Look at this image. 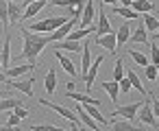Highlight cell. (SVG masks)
<instances>
[{
	"mask_svg": "<svg viewBox=\"0 0 159 131\" xmlns=\"http://www.w3.org/2000/svg\"><path fill=\"white\" fill-rule=\"evenodd\" d=\"M22 40H24V50L16 59H26L31 66L37 68V57H39V53L48 44H52V37L50 35H42V33H33L29 29H22Z\"/></svg>",
	"mask_w": 159,
	"mask_h": 131,
	"instance_id": "6da1fadb",
	"label": "cell"
},
{
	"mask_svg": "<svg viewBox=\"0 0 159 131\" xmlns=\"http://www.w3.org/2000/svg\"><path fill=\"white\" fill-rule=\"evenodd\" d=\"M152 96L148 94L146 96V101L139 105V124H148V127H155L157 129V118H155V114H152Z\"/></svg>",
	"mask_w": 159,
	"mask_h": 131,
	"instance_id": "7a4b0ae2",
	"label": "cell"
},
{
	"mask_svg": "<svg viewBox=\"0 0 159 131\" xmlns=\"http://www.w3.org/2000/svg\"><path fill=\"white\" fill-rule=\"evenodd\" d=\"M144 101H135V103H131V105H124V107H118V109H113L109 116L111 118H118V116H122V118H126V120H137V109H139V105H142Z\"/></svg>",
	"mask_w": 159,
	"mask_h": 131,
	"instance_id": "3957f363",
	"label": "cell"
},
{
	"mask_svg": "<svg viewBox=\"0 0 159 131\" xmlns=\"http://www.w3.org/2000/svg\"><path fill=\"white\" fill-rule=\"evenodd\" d=\"M96 18H98V22H96V37L107 35V33H113L111 31V24H109V18L105 16V5L96 7Z\"/></svg>",
	"mask_w": 159,
	"mask_h": 131,
	"instance_id": "277c9868",
	"label": "cell"
},
{
	"mask_svg": "<svg viewBox=\"0 0 159 131\" xmlns=\"http://www.w3.org/2000/svg\"><path fill=\"white\" fill-rule=\"evenodd\" d=\"M105 61V55H98L94 61H92V66H89V70H87V74H85V79H83V83H85V87H87V94L92 92V87H94V79H96V74H98V68H100V63Z\"/></svg>",
	"mask_w": 159,
	"mask_h": 131,
	"instance_id": "5b68a950",
	"label": "cell"
},
{
	"mask_svg": "<svg viewBox=\"0 0 159 131\" xmlns=\"http://www.w3.org/2000/svg\"><path fill=\"white\" fill-rule=\"evenodd\" d=\"M7 83H9L11 90H18V92L26 94L29 98H33V83H35V77H33V74H31L29 79H24V81H13V79H9Z\"/></svg>",
	"mask_w": 159,
	"mask_h": 131,
	"instance_id": "8992f818",
	"label": "cell"
},
{
	"mask_svg": "<svg viewBox=\"0 0 159 131\" xmlns=\"http://www.w3.org/2000/svg\"><path fill=\"white\" fill-rule=\"evenodd\" d=\"M94 18H96V5H94V0H87L83 7V13H81V20H79V29H87Z\"/></svg>",
	"mask_w": 159,
	"mask_h": 131,
	"instance_id": "52a82bcc",
	"label": "cell"
},
{
	"mask_svg": "<svg viewBox=\"0 0 159 131\" xmlns=\"http://www.w3.org/2000/svg\"><path fill=\"white\" fill-rule=\"evenodd\" d=\"M39 105H44V107H50L52 111H57L61 118H66V120H76V114L70 109V107H63V105H55V103H50V101H46V98H39Z\"/></svg>",
	"mask_w": 159,
	"mask_h": 131,
	"instance_id": "ba28073f",
	"label": "cell"
},
{
	"mask_svg": "<svg viewBox=\"0 0 159 131\" xmlns=\"http://www.w3.org/2000/svg\"><path fill=\"white\" fill-rule=\"evenodd\" d=\"M74 114H76V116L85 122V124H87V129H89V131H105V129H102V127H100V124H98V122H96V120H94V118H92V116L83 109V105H81V103L74 107Z\"/></svg>",
	"mask_w": 159,
	"mask_h": 131,
	"instance_id": "9c48e42d",
	"label": "cell"
},
{
	"mask_svg": "<svg viewBox=\"0 0 159 131\" xmlns=\"http://www.w3.org/2000/svg\"><path fill=\"white\" fill-rule=\"evenodd\" d=\"M11 35L7 33V37H5V44H2V48H0V61H2V70H7V68H11Z\"/></svg>",
	"mask_w": 159,
	"mask_h": 131,
	"instance_id": "30bf717a",
	"label": "cell"
},
{
	"mask_svg": "<svg viewBox=\"0 0 159 131\" xmlns=\"http://www.w3.org/2000/svg\"><path fill=\"white\" fill-rule=\"evenodd\" d=\"M98 46H102V48H107L111 55H116V50H118V44H116V33H107V35H100V37H96L94 40Z\"/></svg>",
	"mask_w": 159,
	"mask_h": 131,
	"instance_id": "8fae6325",
	"label": "cell"
},
{
	"mask_svg": "<svg viewBox=\"0 0 159 131\" xmlns=\"http://www.w3.org/2000/svg\"><path fill=\"white\" fill-rule=\"evenodd\" d=\"M129 42H133V44H150V40H148V31H146V26H144V22H142V16H139V29L131 33Z\"/></svg>",
	"mask_w": 159,
	"mask_h": 131,
	"instance_id": "7c38bea8",
	"label": "cell"
},
{
	"mask_svg": "<svg viewBox=\"0 0 159 131\" xmlns=\"http://www.w3.org/2000/svg\"><path fill=\"white\" fill-rule=\"evenodd\" d=\"M48 2H46V0H35V2H31L26 9H24V13H22V20H33L44 7H46Z\"/></svg>",
	"mask_w": 159,
	"mask_h": 131,
	"instance_id": "4fadbf2b",
	"label": "cell"
},
{
	"mask_svg": "<svg viewBox=\"0 0 159 131\" xmlns=\"http://www.w3.org/2000/svg\"><path fill=\"white\" fill-rule=\"evenodd\" d=\"M131 9H133L135 13H152L157 7H155V2H150V0H133V2H131Z\"/></svg>",
	"mask_w": 159,
	"mask_h": 131,
	"instance_id": "5bb4252c",
	"label": "cell"
},
{
	"mask_svg": "<svg viewBox=\"0 0 159 131\" xmlns=\"http://www.w3.org/2000/svg\"><path fill=\"white\" fill-rule=\"evenodd\" d=\"M83 46H85V44H81V42H70V40H61V42H55V44H52L55 50L66 48V50H70V53H81Z\"/></svg>",
	"mask_w": 159,
	"mask_h": 131,
	"instance_id": "9a60e30c",
	"label": "cell"
},
{
	"mask_svg": "<svg viewBox=\"0 0 159 131\" xmlns=\"http://www.w3.org/2000/svg\"><path fill=\"white\" fill-rule=\"evenodd\" d=\"M55 57H57V61L61 63V68H63V70H66V72H68V74H70L72 79H79V74H76V68H74L72 59H68V57H66V55H61L59 50L55 53Z\"/></svg>",
	"mask_w": 159,
	"mask_h": 131,
	"instance_id": "2e32d148",
	"label": "cell"
},
{
	"mask_svg": "<svg viewBox=\"0 0 159 131\" xmlns=\"http://www.w3.org/2000/svg\"><path fill=\"white\" fill-rule=\"evenodd\" d=\"M35 70V66H31V63H26V66H11V68H7V79H18V77H22V74H26V72H33Z\"/></svg>",
	"mask_w": 159,
	"mask_h": 131,
	"instance_id": "e0dca14e",
	"label": "cell"
},
{
	"mask_svg": "<svg viewBox=\"0 0 159 131\" xmlns=\"http://www.w3.org/2000/svg\"><path fill=\"white\" fill-rule=\"evenodd\" d=\"M109 131H142V124H133L131 120H116Z\"/></svg>",
	"mask_w": 159,
	"mask_h": 131,
	"instance_id": "ac0fdd59",
	"label": "cell"
},
{
	"mask_svg": "<svg viewBox=\"0 0 159 131\" xmlns=\"http://www.w3.org/2000/svg\"><path fill=\"white\" fill-rule=\"evenodd\" d=\"M126 79L131 81V87H133V90H137L142 96H148V92H146V87L142 85V79L137 77V72H135V70H126Z\"/></svg>",
	"mask_w": 159,
	"mask_h": 131,
	"instance_id": "d6986e66",
	"label": "cell"
},
{
	"mask_svg": "<svg viewBox=\"0 0 159 131\" xmlns=\"http://www.w3.org/2000/svg\"><path fill=\"white\" fill-rule=\"evenodd\" d=\"M129 37H131V26L126 22H122V26L116 31V44H118V48H122V44H126Z\"/></svg>",
	"mask_w": 159,
	"mask_h": 131,
	"instance_id": "ffe728a7",
	"label": "cell"
},
{
	"mask_svg": "<svg viewBox=\"0 0 159 131\" xmlns=\"http://www.w3.org/2000/svg\"><path fill=\"white\" fill-rule=\"evenodd\" d=\"M81 55H83V59H81V79H85V74H87V70H89V66H92V50H89L87 44L83 46Z\"/></svg>",
	"mask_w": 159,
	"mask_h": 131,
	"instance_id": "44dd1931",
	"label": "cell"
},
{
	"mask_svg": "<svg viewBox=\"0 0 159 131\" xmlns=\"http://www.w3.org/2000/svg\"><path fill=\"white\" fill-rule=\"evenodd\" d=\"M102 90L109 94L111 103H118V96H120V85H118V81H102Z\"/></svg>",
	"mask_w": 159,
	"mask_h": 131,
	"instance_id": "7402d4cb",
	"label": "cell"
},
{
	"mask_svg": "<svg viewBox=\"0 0 159 131\" xmlns=\"http://www.w3.org/2000/svg\"><path fill=\"white\" fill-rule=\"evenodd\" d=\"M111 11H113L116 16H120V18H126V20H139V16H142V13H135L131 7H118V5H116Z\"/></svg>",
	"mask_w": 159,
	"mask_h": 131,
	"instance_id": "603a6c76",
	"label": "cell"
},
{
	"mask_svg": "<svg viewBox=\"0 0 159 131\" xmlns=\"http://www.w3.org/2000/svg\"><path fill=\"white\" fill-rule=\"evenodd\" d=\"M22 20V7L16 2H9V24H18Z\"/></svg>",
	"mask_w": 159,
	"mask_h": 131,
	"instance_id": "cb8c5ba5",
	"label": "cell"
},
{
	"mask_svg": "<svg viewBox=\"0 0 159 131\" xmlns=\"http://www.w3.org/2000/svg\"><path fill=\"white\" fill-rule=\"evenodd\" d=\"M83 109H85V111H87V114H89V116H92L100 127H105V124H107V118L100 114V109H98L96 105H83Z\"/></svg>",
	"mask_w": 159,
	"mask_h": 131,
	"instance_id": "d4e9b609",
	"label": "cell"
},
{
	"mask_svg": "<svg viewBox=\"0 0 159 131\" xmlns=\"http://www.w3.org/2000/svg\"><path fill=\"white\" fill-rule=\"evenodd\" d=\"M142 22H144L146 31H150V33L159 31V20H157V16H152V13H142Z\"/></svg>",
	"mask_w": 159,
	"mask_h": 131,
	"instance_id": "484cf974",
	"label": "cell"
},
{
	"mask_svg": "<svg viewBox=\"0 0 159 131\" xmlns=\"http://www.w3.org/2000/svg\"><path fill=\"white\" fill-rule=\"evenodd\" d=\"M44 87H46V92H48V94H52V92H55V87H57V72H55V66H52V68L46 72Z\"/></svg>",
	"mask_w": 159,
	"mask_h": 131,
	"instance_id": "4316f807",
	"label": "cell"
},
{
	"mask_svg": "<svg viewBox=\"0 0 159 131\" xmlns=\"http://www.w3.org/2000/svg\"><path fill=\"white\" fill-rule=\"evenodd\" d=\"M16 107H22V101H20V98L7 96L5 101H0V114H2V111H11V109H16Z\"/></svg>",
	"mask_w": 159,
	"mask_h": 131,
	"instance_id": "83f0119b",
	"label": "cell"
},
{
	"mask_svg": "<svg viewBox=\"0 0 159 131\" xmlns=\"http://www.w3.org/2000/svg\"><path fill=\"white\" fill-rule=\"evenodd\" d=\"M126 53L133 57V61H135L139 68H146V66L150 63V61H148V57H146V55H142V53H139V50H135V48H129Z\"/></svg>",
	"mask_w": 159,
	"mask_h": 131,
	"instance_id": "f1b7e54d",
	"label": "cell"
},
{
	"mask_svg": "<svg viewBox=\"0 0 159 131\" xmlns=\"http://www.w3.org/2000/svg\"><path fill=\"white\" fill-rule=\"evenodd\" d=\"M0 22H2L5 31L9 29V2L7 0H0Z\"/></svg>",
	"mask_w": 159,
	"mask_h": 131,
	"instance_id": "f546056e",
	"label": "cell"
},
{
	"mask_svg": "<svg viewBox=\"0 0 159 131\" xmlns=\"http://www.w3.org/2000/svg\"><path fill=\"white\" fill-rule=\"evenodd\" d=\"M48 5H52V7H85L83 0H50Z\"/></svg>",
	"mask_w": 159,
	"mask_h": 131,
	"instance_id": "4dcf8cb0",
	"label": "cell"
},
{
	"mask_svg": "<svg viewBox=\"0 0 159 131\" xmlns=\"http://www.w3.org/2000/svg\"><path fill=\"white\" fill-rule=\"evenodd\" d=\"M29 129H31V131H68V129H61V127H57V124H52V122H46V124H31Z\"/></svg>",
	"mask_w": 159,
	"mask_h": 131,
	"instance_id": "1f68e13d",
	"label": "cell"
},
{
	"mask_svg": "<svg viewBox=\"0 0 159 131\" xmlns=\"http://www.w3.org/2000/svg\"><path fill=\"white\" fill-rule=\"evenodd\" d=\"M124 59H118L116 66H113V81H122L124 79Z\"/></svg>",
	"mask_w": 159,
	"mask_h": 131,
	"instance_id": "d6a6232c",
	"label": "cell"
},
{
	"mask_svg": "<svg viewBox=\"0 0 159 131\" xmlns=\"http://www.w3.org/2000/svg\"><path fill=\"white\" fill-rule=\"evenodd\" d=\"M144 77H146V81H157V66L148 63L144 68Z\"/></svg>",
	"mask_w": 159,
	"mask_h": 131,
	"instance_id": "836d02e7",
	"label": "cell"
},
{
	"mask_svg": "<svg viewBox=\"0 0 159 131\" xmlns=\"http://www.w3.org/2000/svg\"><path fill=\"white\" fill-rule=\"evenodd\" d=\"M150 57H152V66H159V48H157V42H150Z\"/></svg>",
	"mask_w": 159,
	"mask_h": 131,
	"instance_id": "e575fe53",
	"label": "cell"
},
{
	"mask_svg": "<svg viewBox=\"0 0 159 131\" xmlns=\"http://www.w3.org/2000/svg\"><path fill=\"white\" fill-rule=\"evenodd\" d=\"M118 85H120V90H122V94H129V92L133 90V87H131V81H129L126 77H124L122 81H118Z\"/></svg>",
	"mask_w": 159,
	"mask_h": 131,
	"instance_id": "d590c367",
	"label": "cell"
},
{
	"mask_svg": "<svg viewBox=\"0 0 159 131\" xmlns=\"http://www.w3.org/2000/svg\"><path fill=\"white\" fill-rule=\"evenodd\" d=\"M150 103H152V114H155V118L159 120V98H157V96H152V101H150Z\"/></svg>",
	"mask_w": 159,
	"mask_h": 131,
	"instance_id": "8d00e7d4",
	"label": "cell"
},
{
	"mask_svg": "<svg viewBox=\"0 0 159 131\" xmlns=\"http://www.w3.org/2000/svg\"><path fill=\"white\" fill-rule=\"evenodd\" d=\"M13 114H16V116H18V118H20V120H22V118H26V116H29V111H26V109H24V107H16V109H13Z\"/></svg>",
	"mask_w": 159,
	"mask_h": 131,
	"instance_id": "74e56055",
	"label": "cell"
},
{
	"mask_svg": "<svg viewBox=\"0 0 159 131\" xmlns=\"http://www.w3.org/2000/svg\"><path fill=\"white\" fill-rule=\"evenodd\" d=\"M76 83H79L76 79H72V81H68V83H66V92H74V90H76Z\"/></svg>",
	"mask_w": 159,
	"mask_h": 131,
	"instance_id": "f35d334b",
	"label": "cell"
},
{
	"mask_svg": "<svg viewBox=\"0 0 159 131\" xmlns=\"http://www.w3.org/2000/svg\"><path fill=\"white\" fill-rule=\"evenodd\" d=\"M18 122H20V118H18L16 114H11V116H9V120H7V124H9V127H18Z\"/></svg>",
	"mask_w": 159,
	"mask_h": 131,
	"instance_id": "ab89813d",
	"label": "cell"
},
{
	"mask_svg": "<svg viewBox=\"0 0 159 131\" xmlns=\"http://www.w3.org/2000/svg\"><path fill=\"white\" fill-rule=\"evenodd\" d=\"M0 131H20L18 127H9V124H0Z\"/></svg>",
	"mask_w": 159,
	"mask_h": 131,
	"instance_id": "60d3db41",
	"label": "cell"
},
{
	"mask_svg": "<svg viewBox=\"0 0 159 131\" xmlns=\"http://www.w3.org/2000/svg\"><path fill=\"white\" fill-rule=\"evenodd\" d=\"M100 2H102V5H111V7H116V5H118V0H100Z\"/></svg>",
	"mask_w": 159,
	"mask_h": 131,
	"instance_id": "b9f144b4",
	"label": "cell"
},
{
	"mask_svg": "<svg viewBox=\"0 0 159 131\" xmlns=\"http://www.w3.org/2000/svg\"><path fill=\"white\" fill-rule=\"evenodd\" d=\"M7 81H9V79H7V74H5L2 70H0V83H7Z\"/></svg>",
	"mask_w": 159,
	"mask_h": 131,
	"instance_id": "7bdbcfd3",
	"label": "cell"
},
{
	"mask_svg": "<svg viewBox=\"0 0 159 131\" xmlns=\"http://www.w3.org/2000/svg\"><path fill=\"white\" fill-rule=\"evenodd\" d=\"M31 2H35V0H22V2H20V7H29Z\"/></svg>",
	"mask_w": 159,
	"mask_h": 131,
	"instance_id": "ee69618b",
	"label": "cell"
},
{
	"mask_svg": "<svg viewBox=\"0 0 159 131\" xmlns=\"http://www.w3.org/2000/svg\"><path fill=\"white\" fill-rule=\"evenodd\" d=\"M70 131H79V124H76V120H74V122L70 124Z\"/></svg>",
	"mask_w": 159,
	"mask_h": 131,
	"instance_id": "f6af8a7d",
	"label": "cell"
},
{
	"mask_svg": "<svg viewBox=\"0 0 159 131\" xmlns=\"http://www.w3.org/2000/svg\"><path fill=\"white\" fill-rule=\"evenodd\" d=\"M120 2H122V7H131V2H133V0H120Z\"/></svg>",
	"mask_w": 159,
	"mask_h": 131,
	"instance_id": "bcb514c9",
	"label": "cell"
},
{
	"mask_svg": "<svg viewBox=\"0 0 159 131\" xmlns=\"http://www.w3.org/2000/svg\"><path fill=\"white\" fill-rule=\"evenodd\" d=\"M157 40H159V31H155V42H157Z\"/></svg>",
	"mask_w": 159,
	"mask_h": 131,
	"instance_id": "7dc6e473",
	"label": "cell"
},
{
	"mask_svg": "<svg viewBox=\"0 0 159 131\" xmlns=\"http://www.w3.org/2000/svg\"><path fill=\"white\" fill-rule=\"evenodd\" d=\"M16 2H18V5H20V2H22V0H16Z\"/></svg>",
	"mask_w": 159,
	"mask_h": 131,
	"instance_id": "c3c4849f",
	"label": "cell"
},
{
	"mask_svg": "<svg viewBox=\"0 0 159 131\" xmlns=\"http://www.w3.org/2000/svg\"><path fill=\"white\" fill-rule=\"evenodd\" d=\"M7 2H13V0H7Z\"/></svg>",
	"mask_w": 159,
	"mask_h": 131,
	"instance_id": "681fc988",
	"label": "cell"
},
{
	"mask_svg": "<svg viewBox=\"0 0 159 131\" xmlns=\"http://www.w3.org/2000/svg\"><path fill=\"white\" fill-rule=\"evenodd\" d=\"M157 72H159V66H157Z\"/></svg>",
	"mask_w": 159,
	"mask_h": 131,
	"instance_id": "f907efd6",
	"label": "cell"
},
{
	"mask_svg": "<svg viewBox=\"0 0 159 131\" xmlns=\"http://www.w3.org/2000/svg\"><path fill=\"white\" fill-rule=\"evenodd\" d=\"M46 2H50V0H46Z\"/></svg>",
	"mask_w": 159,
	"mask_h": 131,
	"instance_id": "816d5d0a",
	"label": "cell"
}]
</instances>
